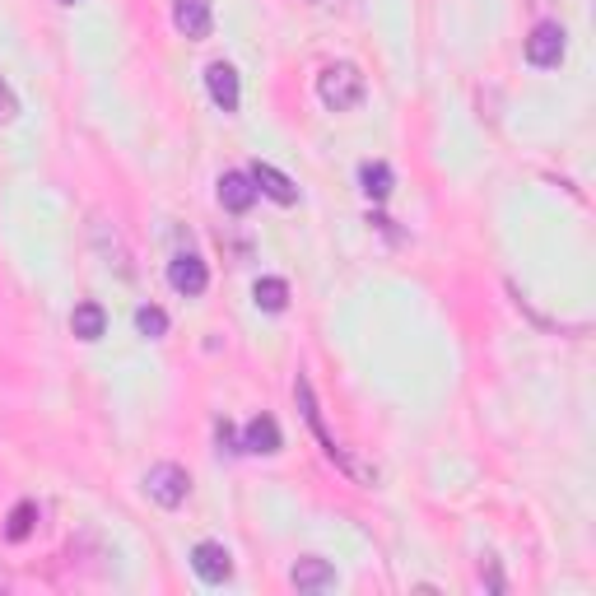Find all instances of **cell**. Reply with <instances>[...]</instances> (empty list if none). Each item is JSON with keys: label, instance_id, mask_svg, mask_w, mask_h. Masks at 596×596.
Returning a JSON list of instances; mask_svg holds the SVG:
<instances>
[{"label": "cell", "instance_id": "cell-1", "mask_svg": "<svg viewBox=\"0 0 596 596\" xmlns=\"http://www.w3.org/2000/svg\"><path fill=\"white\" fill-rule=\"evenodd\" d=\"M294 401H298V410H303V420H308V429L317 434V443H322V452L331 461H336L340 471H350L359 485H378V466H364V461H354L345 447L336 443V438L326 434V424H322V410H317V396H312V387H308V378L298 373V382H294Z\"/></svg>", "mask_w": 596, "mask_h": 596}, {"label": "cell", "instance_id": "cell-2", "mask_svg": "<svg viewBox=\"0 0 596 596\" xmlns=\"http://www.w3.org/2000/svg\"><path fill=\"white\" fill-rule=\"evenodd\" d=\"M364 75H359V66H350V61H336V66H326L322 75H317V98H322L331 112H350L364 103Z\"/></svg>", "mask_w": 596, "mask_h": 596}, {"label": "cell", "instance_id": "cell-3", "mask_svg": "<svg viewBox=\"0 0 596 596\" xmlns=\"http://www.w3.org/2000/svg\"><path fill=\"white\" fill-rule=\"evenodd\" d=\"M145 489L159 508H182L187 494H191V475L182 471L177 461H159V466H149L145 471Z\"/></svg>", "mask_w": 596, "mask_h": 596}, {"label": "cell", "instance_id": "cell-4", "mask_svg": "<svg viewBox=\"0 0 596 596\" xmlns=\"http://www.w3.org/2000/svg\"><path fill=\"white\" fill-rule=\"evenodd\" d=\"M564 52H569L564 28H559V24H536V33L527 38V61H531V66L550 70V66H559V61H564Z\"/></svg>", "mask_w": 596, "mask_h": 596}, {"label": "cell", "instance_id": "cell-5", "mask_svg": "<svg viewBox=\"0 0 596 596\" xmlns=\"http://www.w3.org/2000/svg\"><path fill=\"white\" fill-rule=\"evenodd\" d=\"M168 285L177 289V294H205V285H210V271H205V261L196 257V252H177L173 261H168Z\"/></svg>", "mask_w": 596, "mask_h": 596}, {"label": "cell", "instance_id": "cell-6", "mask_svg": "<svg viewBox=\"0 0 596 596\" xmlns=\"http://www.w3.org/2000/svg\"><path fill=\"white\" fill-rule=\"evenodd\" d=\"M191 569L201 573L205 583H229L233 578V555L219 541H201L191 550Z\"/></svg>", "mask_w": 596, "mask_h": 596}, {"label": "cell", "instance_id": "cell-7", "mask_svg": "<svg viewBox=\"0 0 596 596\" xmlns=\"http://www.w3.org/2000/svg\"><path fill=\"white\" fill-rule=\"evenodd\" d=\"M173 28L182 38H210V0H173Z\"/></svg>", "mask_w": 596, "mask_h": 596}, {"label": "cell", "instance_id": "cell-8", "mask_svg": "<svg viewBox=\"0 0 596 596\" xmlns=\"http://www.w3.org/2000/svg\"><path fill=\"white\" fill-rule=\"evenodd\" d=\"M205 89H210V98H215L224 112H238V70L229 66V61H210L205 66Z\"/></svg>", "mask_w": 596, "mask_h": 596}, {"label": "cell", "instance_id": "cell-9", "mask_svg": "<svg viewBox=\"0 0 596 596\" xmlns=\"http://www.w3.org/2000/svg\"><path fill=\"white\" fill-rule=\"evenodd\" d=\"M252 201H257V182H252V173H224L219 177V205L224 210H233V215H243V210H252Z\"/></svg>", "mask_w": 596, "mask_h": 596}, {"label": "cell", "instance_id": "cell-10", "mask_svg": "<svg viewBox=\"0 0 596 596\" xmlns=\"http://www.w3.org/2000/svg\"><path fill=\"white\" fill-rule=\"evenodd\" d=\"M252 182H257V191L261 196H271L275 205H294L298 201V187L280 173V168H271V163H252Z\"/></svg>", "mask_w": 596, "mask_h": 596}, {"label": "cell", "instance_id": "cell-11", "mask_svg": "<svg viewBox=\"0 0 596 596\" xmlns=\"http://www.w3.org/2000/svg\"><path fill=\"white\" fill-rule=\"evenodd\" d=\"M243 452H257V457H275L280 452V424L271 415H257V420H247L243 429Z\"/></svg>", "mask_w": 596, "mask_h": 596}, {"label": "cell", "instance_id": "cell-12", "mask_svg": "<svg viewBox=\"0 0 596 596\" xmlns=\"http://www.w3.org/2000/svg\"><path fill=\"white\" fill-rule=\"evenodd\" d=\"M289 583H294L298 592H317V587L336 583V569H331L326 559H298L294 569H289Z\"/></svg>", "mask_w": 596, "mask_h": 596}, {"label": "cell", "instance_id": "cell-13", "mask_svg": "<svg viewBox=\"0 0 596 596\" xmlns=\"http://www.w3.org/2000/svg\"><path fill=\"white\" fill-rule=\"evenodd\" d=\"M70 326H75V336L80 340H98L108 331V312L98 308V303H80V308L70 312Z\"/></svg>", "mask_w": 596, "mask_h": 596}, {"label": "cell", "instance_id": "cell-14", "mask_svg": "<svg viewBox=\"0 0 596 596\" xmlns=\"http://www.w3.org/2000/svg\"><path fill=\"white\" fill-rule=\"evenodd\" d=\"M392 168H387V163H364V168H359V187H364V196L368 201H387V196H392Z\"/></svg>", "mask_w": 596, "mask_h": 596}, {"label": "cell", "instance_id": "cell-15", "mask_svg": "<svg viewBox=\"0 0 596 596\" xmlns=\"http://www.w3.org/2000/svg\"><path fill=\"white\" fill-rule=\"evenodd\" d=\"M252 298H257L261 312H285L289 308V285L285 280H275V275H266V280H257Z\"/></svg>", "mask_w": 596, "mask_h": 596}, {"label": "cell", "instance_id": "cell-16", "mask_svg": "<svg viewBox=\"0 0 596 596\" xmlns=\"http://www.w3.org/2000/svg\"><path fill=\"white\" fill-rule=\"evenodd\" d=\"M33 522H38V503H14V513H10V522H5V536L10 541H28L33 536Z\"/></svg>", "mask_w": 596, "mask_h": 596}, {"label": "cell", "instance_id": "cell-17", "mask_svg": "<svg viewBox=\"0 0 596 596\" xmlns=\"http://www.w3.org/2000/svg\"><path fill=\"white\" fill-rule=\"evenodd\" d=\"M136 326H140V336L159 340V336H168V312L154 308V303H145V308L136 312Z\"/></svg>", "mask_w": 596, "mask_h": 596}, {"label": "cell", "instance_id": "cell-18", "mask_svg": "<svg viewBox=\"0 0 596 596\" xmlns=\"http://www.w3.org/2000/svg\"><path fill=\"white\" fill-rule=\"evenodd\" d=\"M19 117V98H14V89L5 80H0V122H14Z\"/></svg>", "mask_w": 596, "mask_h": 596}, {"label": "cell", "instance_id": "cell-19", "mask_svg": "<svg viewBox=\"0 0 596 596\" xmlns=\"http://www.w3.org/2000/svg\"><path fill=\"white\" fill-rule=\"evenodd\" d=\"M215 438H219V447H224V452H243V443H238V434H233V424H229V420H219V424H215Z\"/></svg>", "mask_w": 596, "mask_h": 596}, {"label": "cell", "instance_id": "cell-20", "mask_svg": "<svg viewBox=\"0 0 596 596\" xmlns=\"http://www.w3.org/2000/svg\"><path fill=\"white\" fill-rule=\"evenodd\" d=\"M485 583L494 587V592H503V573H499V564H494V559H485Z\"/></svg>", "mask_w": 596, "mask_h": 596}, {"label": "cell", "instance_id": "cell-21", "mask_svg": "<svg viewBox=\"0 0 596 596\" xmlns=\"http://www.w3.org/2000/svg\"><path fill=\"white\" fill-rule=\"evenodd\" d=\"M312 5H340V0H312Z\"/></svg>", "mask_w": 596, "mask_h": 596}, {"label": "cell", "instance_id": "cell-22", "mask_svg": "<svg viewBox=\"0 0 596 596\" xmlns=\"http://www.w3.org/2000/svg\"><path fill=\"white\" fill-rule=\"evenodd\" d=\"M61 5H75V0H61Z\"/></svg>", "mask_w": 596, "mask_h": 596}]
</instances>
